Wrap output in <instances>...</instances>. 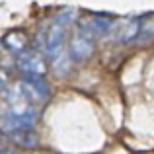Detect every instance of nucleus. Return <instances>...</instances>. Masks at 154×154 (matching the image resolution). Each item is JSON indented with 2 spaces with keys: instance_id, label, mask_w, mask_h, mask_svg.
I'll return each instance as SVG.
<instances>
[{
  "instance_id": "obj_5",
  "label": "nucleus",
  "mask_w": 154,
  "mask_h": 154,
  "mask_svg": "<svg viewBox=\"0 0 154 154\" xmlns=\"http://www.w3.org/2000/svg\"><path fill=\"white\" fill-rule=\"evenodd\" d=\"M20 66L23 68V70L27 72V74H35V76H41L43 72H45V64H43L41 59H37V57L29 55V57H23L22 60H20Z\"/></svg>"
},
{
  "instance_id": "obj_3",
  "label": "nucleus",
  "mask_w": 154,
  "mask_h": 154,
  "mask_svg": "<svg viewBox=\"0 0 154 154\" xmlns=\"http://www.w3.org/2000/svg\"><path fill=\"white\" fill-rule=\"evenodd\" d=\"M10 139L22 148H35L39 144V139L31 129H18L10 133Z\"/></svg>"
},
{
  "instance_id": "obj_2",
  "label": "nucleus",
  "mask_w": 154,
  "mask_h": 154,
  "mask_svg": "<svg viewBox=\"0 0 154 154\" xmlns=\"http://www.w3.org/2000/svg\"><path fill=\"white\" fill-rule=\"evenodd\" d=\"M92 39H94V33L84 27V29L74 37V41H72V45H70L72 57H74V59H86V57L92 53V47H94L92 45Z\"/></svg>"
},
{
  "instance_id": "obj_4",
  "label": "nucleus",
  "mask_w": 154,
  "mask_h": 154,
  "mask_svg": "<svg viewBox=\"0 0 154 154\" xmlns=\"http://www.w3.org/2000/svg\"><path fill=\"white\" fill-rule=\"evenodd\" d=\"M2 43L10 51L22 53L23 49H26V45H27V37H26V33H23V31H18V29H16V31H10V33L2 39Z\"/></svg>"
},
{
  "instance_id": "obj_1",
  "label": "nucleus",
  "mask_w": 154,
  "mask_h": 154,
  "mask_svg": "<svg viewBox=\"0 0 154 154\" xmlns=\"http://www.w3.org/2000/svg\"><path fill=\"white\" fill-rule=\"evenodd\" d=\"M68 18H70V12H63L53 22L49 35H47V51H49V55H57L59 49L63 47V33H64V26L68 23Z\"/></svg>"
}]
</instances>
